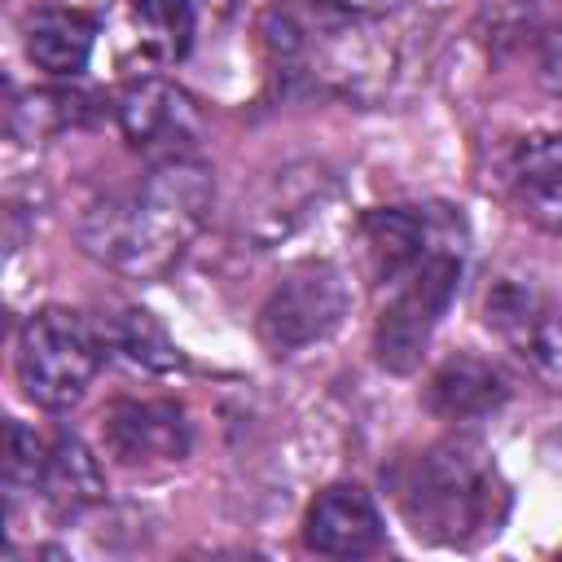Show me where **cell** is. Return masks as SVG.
Returning <instances> with one entry per match:
<instances>
[{
    "mask_svg": "<svg viewBox=\"0 0 562 562\" xmlns=\"http://www.w3.org/2000/svg\"><path fill=\"white\" fill-rule=\"evenodd\" d=\"M211 211V171L193 158L154 162L145 184L101 198L79 220V246L127 277L167 272Z\"/></svg>",
    "mask_w": 562,
    "mask_h": 562,
    "instance_id": "cell-1",
    "label": "cell"
},
{
    "mask_svg": "<svg viewBox=\"0 0 562 562\" xmlns=\"http://www.w3.org/2000/svg\"><path fill=\"white\" fill-rule=\"evenodd\" d=\"M400 505L422 540L474 544L496 536L509 509V487L496 461L474 439L435 443L400 487Z\"/></svg>",
    "mask_w": 562,
    "mask_h": 562,
    "instance_id": "cell-2",
    "label": "cell"
},
{
    "mask_svg": "<svg viewBox=\"0 0 562 562\" xmlns=\"http://www.w3.org/2000/svg\"><path fill=\"white\" fill-rule=\"evenodd\" d=\"M105 360L101 329L70 307H44L22 325L18 382L40 408H70Z\"/></svg>",
    "mask_w": 562,
    "mask_h": 562,
    "instance_id": "cell-3",
    "label": "cell"
},
{
    "mask_svg": "<svg viewBox=\"0 0 562 562\" xmlns=\"http://www.w3.org/2000/svg\"><path fill=\"white\" fill-rule=\"evenodd\" d=\"M457 281H461V250H452V246H435L422 263H413L400 281H391L395 290H391V303L382 307L378 334H373L378 360L386 369H395V373L417 369L435 321L443 316V307L457 294Z\"/></svg>",
    "mask_w": 562,
    "mask_h": 562,
    "instance_id": "cell-4",
    "label": "cell"
},
{
    "mask_svg": "<svg viewBox=\"0 0 562 562\" xmlns=\"http://www.w3.org/2000/svg\"><path fill=\"white\" fill-rule=\"evenodd\" d=\"M347 312L342 272L329 263H299L259 307V338L272 356H290L325 338Z\"/></svg>",
    "mask_w": 562,
    "mask_h": 562,
    "instance_id": "cell-5",
    "label": "cell"
},
{
    "mask_svg": "<svg viewBox=\"0 0 562 562\" xmlns=\"http://www.w3.org/2000/svg\"><path fill=\"white\" fill-rule=\"evenodd\" d=\"M119 132L149 162L189 158L202 136V114L193 97L167 79H140L119 97Z\"/></svg>",
    "mask_w": 562,
    "mask_h": 562,
    "instance_id": "cell-6",
    "label": "cell"
},
{
    "mask_svg": "<svg viewBox=\"0 0 562 562\" xmlns=\"http://www.w3.org/2000/svg\"><path fill=\"white\" fill-rule=\"evenodd\" d=\"M487 325L505 334V342L518 351V360L562 391V312L522 281H501L487 290Z\"/></svg>",
    "mask_w": 562,
    "mask_h": 562,
    "instance_id": "cell-7",
    "label": "cell"
},
{
    "mask_svg": "<svg viewBox=\"0 0 562 562\" xmlns=\"http://www.w3.org/2000/svg\"><path fill=\"white\" fill-rule=\"evenodd\" d=\"M101 435L123 465H162L189 452V422L171 400H119L105 408Z\"/></svg>",
    "mask_w": 562,
    "mask_h": 562,
    "instance_id": "cell-8",
    "label": "cell"
},
{
    "mask_svg": "<svg viewBox=\"0 0 562 562\" xmlns=\"http://www.w3.org/2000/svg\"><path fill=\"white\" fill-rule=\"evenodd\" d=\"M303 540H307V549H316L325 558H360V553L378 549L382 518H378L369 492L338 483L312 501V509L303 518Z\"/></svg>",
    "mask_w": 562,
    "mask_h": 562,
    "instance_id": "cell-9",
    "label": "cell"
},
{
    "mask_svg": "<svg viewBox=\"0 0 562 562\" xmlns=\"http://www.w3.org/2000/svg\"><path fill=\"white\" fill-rule=\"evenodd\" d=\"M360 250L373 281H400L413 263H422L435 250L430 220L408 206H382L360 220Z\"/></svg>",
    "mask_w": 562,
    "mask_h": 562,
    "instance_id": "cell-10",
    "label": "cell"
},
{
    "mask_svg": "<svg viewBox=\"0 0 562 562\" xmlns=\"http://www.w3.org/2000/svg\"><path fill=\"white\" fill-rule=\"evenodd\" d=\"M509 184L518 211L536 228L562 233V132L522 140L509 162Z\"/></svg>",
    "mask_w": 562,
    "mask_h": 562,
    "instance_id": "cell-11",
    "label": "cell"
},
{
    "mask_svg": "<svg viewBox=\"0 0 562 562\" xmlns=\"http://www.w3.org/2000/svg\"><path fill=\"white\" fill-rule=\"evenodd\" d=\"M509 400V382L496 364L479 360V356H452L443 360L430 382H426V404L443 417V422H470V417H487L492 408H501Z\"/></svg>",
    "mask_w": 562,
    "mask_h": 562,
    "instance_id": "cell-12",
    "label": "cell"
},
{
    "mask_svg": "<svg viewBox=\"0 0 562 562\" xmlns=\"http://www.w3.org/2000/svg\"><path fill=\"white\" fill-rule=\"evenodd\" d=\"M35 487H40V496H44L57 514H79V509H88V505H97V501L105 496V479H101L97 457H92L79 439H70V435H61V439L48 448Z\"/></svg>",
    "mask_w": 562,
    "mask_h": 562,
    "instance_id": "cell-13",
    "label": "cell"
},
{
    "mask_svg": "<svg viewBox=\"0 0 562 562\" xmlns=\"http://www.w3.org/2000/svg\"><path fill=\"white\" fill-rule=\"evenodd\" d=\"M26 57L48 75H79L92 57V22L75 9H40L26 22Z\"/></svg>",
    "mask_w": 562,
    "mask_h": 562,
    "instance_id": "cell-14",
    "label": "cell"
},
{
    "mask_svg": "<svg viewBox=\"0 0 562 562\" xmlns=\"http://www.w3.org/2000/svg\"><path fill=\"white\" fill-rule=\"evenodd\" d=\"M119 347L136 364H145V369H171L180 360L176 347L167 342V334L158 329V321L149 312H123V321H119Z\"/></svg>",
    "mask_w": 562,
    "mask_h": 562,
    "instance_id": "cell-15",
    "label": "cell"
},
{
    "mask_svg": "<svg viewBox=\"0 0 562 562\" xmlns=\"http://www.w3.org/2000/svg\"><path fill=\"white\" fill-rule=\"evenodd\" d=\"M44 457L48 448L22 426V422H9V457H4V483L9 492L18 496L22 487H35L40 483V470H44Z\"/></svg>",
    "mask_w": 562,
    "mask_h": 562,
    "instance_id": "cell-16",
    "label": "cell"
},
{
    "mask_svg": "<svg viewBox=\"0 0 562 562\" xmlns=\"http://www.w3.org/2000/svg\"><path fill=\"white\" fill-rule=\"evenodd\" d=\"M136 13L149 22V31L158 40H167V48H184L189 31H193V0H132Z\"/></svg>",
    "mask_w": 562,
    "mask_h": 562,
    "instance_id": "cell-17",
    "label": "cell"
},
{
    "mask_svg": "<svg viewBox=\"0 0 562 562\" xmlns=\"http://www.w3.org/2000/svg\"><path fill=\"white\" fill-rule=\"evenodd\" d=\"M540 83H544L553 97H562V26L549 31L544 44H540Z\"/></svg>",
    "mask_w": 562,
    "mask_h": 562,
    "instance_id": "cell-18",
    "label": "cell"
},
{
    "mask_svg": "<svg viewBox=\"0 0 562 562\" xmlns=\"http://www.w3.org/2000/svg\"><path fill=\"white\" fill-rule=\"evenodd\" d=\"M312 4L338 9V13H364V9H378V4H386V0H312Z\"/></svg>",
    "mask_w": 562,
    "mask_h": 562,
    "instance_id": "cell-19",
    "label": "cell"
}]
</instances>
